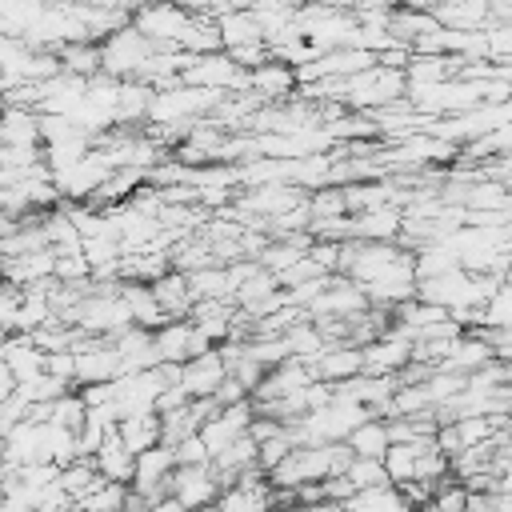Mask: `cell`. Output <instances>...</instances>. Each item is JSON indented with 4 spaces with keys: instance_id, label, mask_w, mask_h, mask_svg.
Instances as JSON below:
<instances>
[{
    "instance_id": "11",
    "label": "cell",
    "mask_w": 512,
    "mask_h": 512,
    "mask_svg": "<svg viewBox=\"0 0 512 512\" xmlns=\"http://www.w3.org/2000/svg\"><path fill=\"white\" fill-rule=\"evenodd\" d=\"M400 204H376L364 212H352V240H396L400 236Z\"/></svg>"
},
{
    "instance_id": "12",
    "label": "cell",
    "mask_w": 512,
    "mask_h": 512,
    "mask_svg": "<svg viewBox=\"0 0 512 512\" xmlns=\"http://www.w3.org/2000/svg\"><path fill=\"white\" fill-rule=\"evenodd\" d=\"M0 144L4 148L40 144V112L24 104H0Z\"/></svg>"
},
{
    "instance_id": "8",
    "label": "cell",
    "mask_w": 512,
    "mask_h": 512,
    "mask_svg": "<svg viewBox=\"0 0 512 512\" xmlns=\"http://www.w3.org/2000/svg\"><path fill=\"white\" fill-rule=\"evenodd\" d=\"M224 372H228V368H224V356H220V348L212 344V348H204V352L180 360V388H184L188 396H212L216 384L224 380Z\"/></svg>"
},
{
    "instance_id": "30",
    "label": "cell",
    "mask_w": 512,
    "mask_h": 512,
    "mask_svg": "<svg viewBox=\"0 0 512 512\" xmlns=\"http://www.w3.org/2000/svg\"><path fill=\"white\" fill-rule=\"evenodd\" d=\"M44 372L72 384V348H56V352H44Z\"/></svg>"
},
{
    "instance_id": "16",
    "label": "cell",
    "mask_w": 512,
    "mask_h": 512,
    "mask_svg": "<svg viewBox=\"0 0 512 512\" xmlns=\"http://www.w3.org/2000/svg\"><path fill=\"white\" fill-rule=\"evenodd\" d=\"M216 20V32H220V48H236V44H248V40H264L252 8H220L212 12Z\"/></svg>"
},
{
    "instance_id": "33",
    "label": "cell",
    "mask_w": 512,
    "mask_h": 512,
    "mask_svg": "<svg viewBox=\"0 0 512 512\" xmlns=\"http://www.w3.org/2000/svg\"><path fill=\"white\" fill-rule=\"evenodd\" d=\"M0 164H4V144H0Z\"/></svg>"
},
{
    "instance_id": "13",
    "label": "cell",
    "mask_w": 512,
    "mask_h": 512,
    "mask_svg": "<svg viewBox=\"0 0 512 512\" xmlns=\"http://www.w3.org/2000/svg\"><path fill=\"white\" fill-rule=\"evenodd\" d=\"M148 288H152V296H156V304H160L164 316H188V308H192V292H188L184 272L164 268L160 276L148 280Z\"/></svg>"
},
{
    "instance_id": "10",
    "label": "cell",
    "mask_w": 512,
    "mask_h": 512,
    "mask_svg": "<svg viewBox=\"0 0 512 512\" xmlns=\"http://www.w3.org/2000/svg\"><path fill=\"white\" fill-rule=\"evenodd\" d=\"M0 360L8 364V372H12L16 384L44 372V352L28 340V332H4L0 336Z\"/></svg>"
},
{
    "instance_id": "25",
    "label": "cell",
    "mask_w": 512,
    "mask_h": 512,
    "mask_svg": "<svg viewBox=\"0 0 512 512\" xmlns=\"http://www.w3.org/2000/svg\"><path fill=\"white\" fill-rule=\"evenodd\" d=\"M48 420L52 424H64V428H80V420H84V400H80V392H72V388H64L60 396H52L48 400Z\"/></svg>"
},
{
    "instance_id": "17",
    "label": "cell",
    "mask_w": 512,
    "mask_h": 512,
    "mask_svg": "<svg viewBox=\"0 0 512 512\" xmlns=\"http://www.w3.org/2000/svg\"><path fill=\"white\" fill-rule=\"evenodd\" d=\"M92 464H96V472H100L104 480H120V484H128V476H132V452L120 444L116 424L104 432L100 448L92 452Z\"/></svg>"
},
{
    "instance_id": "1",
    "label": "cell",
    "mask_w": 512,
    "mask_h": 512,
    "mask_svg": "<svg viewBox=\"0 0 512 512\" xmlns=\"http://www.w3.org/2000/svg\"><path fill=\"white\" fill-rule=\"evenodd\" d=\"M96 48H100V72H108V76H116V80L136 76L140 64L156 52V44H152L132 20H124V24L112 28L108 36H100Z\"/></svg>"
},
{
    "instance_id": "28",
    "label": "cell",
    "mask_w": 512,
    "mask_h": 512,
    "mask_svg": "<svg viewBox=\"0 0 512 512\" xmlns=\"http://www.w3.org/2000/svg\"><path fill=\"white\" fill-rule=\"evenodd\" d=\"M172 456H176V464H208V448H204L200 432L180 436V440L172 444Z\"/></svg>"
},
{
    "instance_id": "9",
    "label": "cell",
    "mask_w": 512,
    "mask_h": 512,
    "mask_svg": "<svg viewBox=\"0 0 512 512\" xmlns=\"http://www.w3.org/2000/svg\"><path fill=\"white\" fill-rule=\"evenodd\" d=\"M308 368H312V376L316 380H328V384H336V380H348V376H356L360 368H364V360H360V348L356 344H348V340H328L312 360H304Z\"/></svg>"
},
{
    "instance_id": "19",
    "label": "cell",
    "mask_w": 512,
    "mask_h": 512,
    "mask_svg": "<svg viewBox=\"0 0 512 512\" xmlns=\"http://www.w3.org/2000/svg\"><path fill=\"white\" fill-rule=\"evenodd\" d=\"M116 436L128 452H140L148 444L160 440V416L156 412H136V416H120L116 420Z\"/></svg>"
},
{
    "instance_id": "27",
    "label": "cell",
    "mask_w": 512,
    "mask_h": 512,
    "mask_svg": "<svg viewBox=\"0 0 512 512\" xmlns=\"http://www.w3.org/2000/svg\"><path fill=\"white\" fill-rule=\"evenodd\" d=\"M288 448H292V440H288V432H284V428H280V432H272V436H264V440H256V468H260V472L276 468V464L288 456Z\"/></svg>"
},
{
    "instance_id": "24",
    "label": "cell",
    "mask_w": 512,
    "mask_h": 512,
    "mask_svg": "<svg viewBox=\"0 0 512 512\" xmlns=\"http://www.w3.org/2000/svg\"><path fill=\"white\" fill-rule=\"evenodd\" d=\"M284 344H288V356L312 360L328 340H324V332L312 324V316H304V320H296V324H288V328H284Z\"/></svg>"
},
{
    "instance_id": "15",
    "label": "cell",
    "mask_w": 512,
    "mask_h": 512,
    "mask_svg": "<svg viewBox=\"0 0 512 512\" xmlns=\"http://www.w3.org/2000/svg\"><path fill=\"white\" fill-rule=\"evenodd\" d=\"M340 508H352V512H400L408 504H404V492L392 480H384V484H364V488L348 492L340 500Z\"/></svg>"
},
{
    "instance_id": "22",
    "label": "cell",
    "mask_w": 512,
    "mask_h": 512,
    "mask_svg": "<svg viewBox=\"0 0 512 512\" xmlns=\"http://www.w3.org/2000/svg\"><path fill=\"white\" fill-rule=\"evenodd\" d=\"M100 480H104V476L96 472L92 456H72L68 464H60V468H56V484H60V488L72 496V504H76V500H80V496H84L92 484H100Z\"/></svg>"
},
{
    "instance_id": "6",
    "label": "cell",
    "mask_w": 512,
    "mask_h": 512,
    "mask_svg": "<svg viewBox=\"0 0 512 512\" xmlns=\"http://www.w3.org/2000/svg\"><path fill=\"white\" fill-rule=\"evenodd\" d=\"M172 464H176V456H172V444H164V440H156V444L132 452V476H128V488L144 492L148 500L160 496V492H164V480H168V472H172Z\"/></svg>"
},
{
    "instance_id": "5",
    "label": "cell",
    "mask_w": 512,
    "mask_h": 512,
    "mask_svg": "<svg viewBox=\"0 0 512 512\" xmlns=\"http://www.w3.org/2000/svg\"><path fill=\"white\" fill-rule=\"evenodd\" d=\"M408 356H412V336L408 332H400V328H384L376 340H368V344H360V360H364V368L360 372H376V376H396L404 364H408Z\"/></svg>"
},
{
    "instance_id": "23",
    "label": "cell",
    "mask_w": 512,
    "mask_h": 512,
    "mask_svg": "<svg viewBox=\"0 0 512 512\" xmlns=\"http://www.w3.org/2000/svg\"><path fill=\"white\" fill-rule=\"evenodd\" d=\"M56 56H60V68L64 72H76L84 80L100 72V48H96V40H68V44L56 48Z\"/></svg>"
},
{
    "instance_id": "3",
    "label": "cell",
    "mask_w": 512,
    "mask_h": 512,
    "mask_svg": "<svg viewBox=\"0 0 512 512\" xmlns=\"http://www.w3.org/2000/svg\"><path fill=\"white\" fill-rule=\"evenodd\" d=\"M108 172H112V168H108L104 152L92 144L84 156H76V160H68L64 168L48 172V180H52V188H56L60 200H88V196L96 192V184H100Z\"/></svg>"
},
{
    "instance_id": "18",
    "label": "cell",
    "mask_w": 512,
    "mask_h": 512,
    "mask_svg": "<svg viewBox=\"0 0 512 512\" xmlns=\"http://www.w3.org/2000/svg\"><path fill=\"white\" fill-rule=\"evenodd\" d=\"M148 100H152V88L144 80H136V76L120 80V92H116V124H144Z\"/></svg>"
},
{
    "instance_id": "21",
    "label": "cell",
    "mask_w": 512,
    "mask_h": 512,
    "mask_svg": "<svg viewBox=\"0 0 512 512\" xmlns=\"http://www.w3.org/2000/svg\"><path fill=\"white\" fill-rule=\"evenodd\" d=\"M184 280H188L192 300H204V296L232 300V280H228V268H224V264H204V268H192V272H184Z\"/></svg>"
},
{
    "instance_id": "14",
    "label": "cell",
    "mask_w": 512,
    "mask_h": 512,
    "mask_svg": "<svg viewBox=\"0 0 512 512\" xmlns=\"http://www.w3.org/2000/svg\"><path fill=\"white\" fill-rule=\"evenodd\" d=\"M116 292H120V300L128 304L132 324H140V328H156V324L168 320V316L160 312V304H156V296H152V288H148L144 280H124V276H120Z\"/></svg>"
},
{
    "instance_id": "7",
    "label": "cell",
    "mask_w": 512,
    "mask_h": 512,
    "mask_svg": "<svg viewBox=\"0 0 512 512\" xmlns=\"http://www.w3.org/2000/svg\"><path fill=\"white\" fill-rule=\"evenodd\" d=\"M248 92H256L264 104H280L296 92V68L280 56H268L248 68Z\"/></svg>"
},
{
    "instance_id": "26",
    "label": "cell",
    "mask_w": 512,
    "mask_h": 512,
    "mask_svg": "<svg viewBox=\"0 0 512 512\" xmlns=\"http://www.w3.org/2000/svg\"><path fill=\"white\" fill-rule=\"evenodd\" d=\"M344 476H348L356 488H364V484H384V480H388L380 456H352L348 468H344Z\"/></svg>"
},
{
    "instance_id": "2",
    "label": "cell",
    "mask_w": 512,
    "mask_h": 512,
    "mask_svg": "<svg viewBox=\"0 0 512 512\" xmlns=\"http://www.w3.org/2000/svg\"><path fill=\"white\" fill-rule=\"evenodd\" d=\"M180 80L200 84V88H216V92H236V88H248V68H240L224 48L188 52V60L180 68Z\"/></svg>"
},
{
    "instance_id": "31",
    "label": "cell",
    "mask_w": 512,
    "mask_h": 512,
    "mask_svg": "<svg viewBox=\"0 0 512 512\" xmlns=\"http://www.w3.org/2000/svg\"><path fill=\"white\" fill-rule=\"evenodd\" d=\"M212 400H216V404H236V400H248V388H244V384H240L232 372H224V380L216 384Z\"/></svg>"
},
{
    "instance_id": "20",
    "label": "cell",
    "mask_w": 512,
    "mask_h": 512,
    "mask_svg": "<svg viewBox=\"0 0 512 512\" xmlns=\"http://www.w3.org/2000/svg\"><path fill=\"white\" fill-rule=\"evenodd\" d=\"M344 444L352 448V456H384V448L392 444L384 416H364V420L344 436Z\"/></svg>"
},
{
    "instance_id": "29",
    "label": "cell",
    "mask_w": 512,
    "mask_h": 512,
    "mask_svg": "<svg viewBox=\"0 0 512 512\" xmlns=\"http://www.w3.org/2000/svg\"><path fill=\"white\" fill-rule=\"evenodd\" d=\"M240 68H252V64H260V60H268L272 52H268V40H248V44H236V48H224Z\"/></svg>"
},
{
    "instance_id": "4",
    "label": "cell",
    "mask_w": 512,
    "mask_h": 512,
    "mask_svg": "<svg viewBox=\"0 0 512 512\" xmlns=\"http://www.w3.org/2000/svg\"><path fill=\"white\" fill-rule=\"evenodd\" d=\"M164 492H172L180 508H204V504H216L220 484H216L212 464H172Z\"/></svg>"
},
{
    "instance_id": "32",
    "label": "cell",
    "mask_w": 512,
    "mask_h": 512,
    "mask_svg": "<svg viewBox=\"0 0 512 512\" xmlns=\"http://www.w3.org/2000/svg\"><path fill=\"white\" fill-rule=\"evenodd\" d=\"M316 4H324V8H344V12H348L356 0H316Z\"/></svg>"
}]
</instances>
